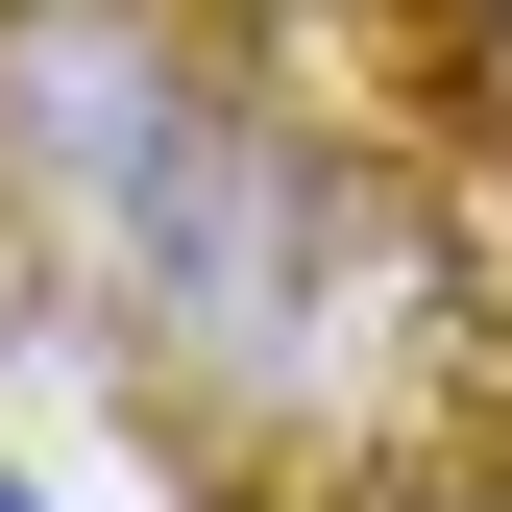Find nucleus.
<instances>
[{
    "mask_svg": "<svg viewBox=\"0 0 512 512\" xmlns=\"http://www.w3.org/2000/svg\"><path fill=\"white\" fill-rule=\"evenodd\" d=\"M0 512H25V488H0Z\"/></svg>",
    "mask_w": 512,
    "mask_h": 512,
    "instance_id": "1",
    "label": "nucleus"
}]
</instances>
